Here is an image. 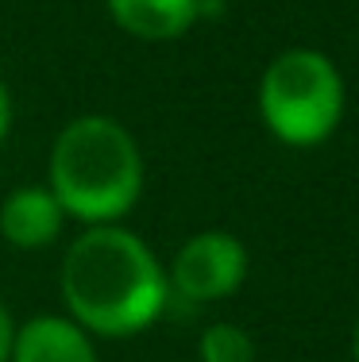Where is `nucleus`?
Instances as JSON below:
<instances>
[{"instance_id": "obj_1", "label": "nucleus", "mask_w": 359, "mask_h": 362, "mask_svg": "<svg viewBox=\"0 0 359 362\" xmlns=\"http://www.w3.org/2000/svg\"><path fill=\"white\" fill-rule=\"evenodd\" d=\"M66 316L93 339H127L162 316L170 300L166 270L143 235L124 223L85 228L62 258L58 274Z\"/></svg>"}, {"instance_id": "obj_2", "label": "nucleus", "mask_w": 359, "mask_h": 362, "mask_svg": "<svg viewBox=\"0 0 359 362\" xmlns=\"http://www.w3.org/2000/svg\"><path fill=\"white\" fill-rule=\"evenodd\" d=\"M47 185L66 220L85 228L120 223L143 197V151L120 119L89 112L55 135Z\"/></svg>"}, {"instance_id": "obj_3", "label": "nucleus", "mask_w": 359, "mask_h": 362, "mask_svg": "<svg viewBox=\"0 0 359 362\" xmlns=\"http://www.w3.org/2000/svg\"><path fill=\"white\" fill-rule=\"evenodd\" d=\"M259 116L282 146L309 151L336 135L348 108V89L336 62L317 47H290L259 77Z\"/></svg>"}, {"instance_id": "obj_4", "label": "nucleus", "mask_w": 359, "mask_h": 362, "mask_svg": "<svg viewBox=\"0 0 359 362\" xmlns=\"http://www.w3.org/2000/svg\"><path fill=\"white\" fill-rule=\"evenodd\" d=\"M247 247L232 231H198L178 247L174 262L166 270L170 293H178L190 305L224 300L244 286L247 278Z\"/></svg>"}, {"instance_id": "obj_5", "label": "nucleus", "mask_w": 359, "mask_h": 362, "mask_svg": "<svg viewBox=\"0 0 359 362\" xmlns=\"http://www.w3.org/2000/svg\"><path fill=\"white\" fill-rule=\"evenodd\" d=\"M66 228V212L50 185H20L0 201V239L16 251H42Z\"/></svg>"}, {"instance_id": "obj_6", "label": "nucleus", "mask_w": 359, "mask_h": 362, "mask_svg": "<svg viewBox=\"0 0 359 362\" xmlns=\"http://www.w3.org/2000/svg\"><path fill=\"white\" fill-rule=\"evenodd\" d=\"M8 362H97V339L70 316H31L16 327Z\"/></svg>"}, {"instance_id": "obj_7", "label": "nucleus", "mask_w": 359, "mask_h": 362, "mask_svg": "<svg viewBox=\"0 0 359 362\" xmlns=\"http://www.w3.org/2000/svg\"><path fill=\"white\" fill-rule=\"evenodd\" d=\"M105 8L124 35L143 42L182 39L201 20V0H105Z\"/></svg>"}, {"instance_id": "obj_8", "label": "nucleus", "mask_w": 359, "mask_h": 362, "mask_svg": "<svg viewBox=\"0 0 359 362\" xmlns=\"http://www.w3.org/2000/svg\"><path fill=\"white\" fill-rule=\"evenodd\" d=\"M198 362H255V339L247 335V327L217 320L201 332Z\"/></svg>"}, {"instance_id": "obj_9", "label": "nucleus", "mask_w": 359, "mask_h": 362, "mask_svg": "<svg viewBox=\"0 0 359 362\" xmlns=\"http://www.w3.org/2000/svg\"><path fill=\"white\" fill-rule=\"evenodd\" d=\"M12 339H16V320L4 305H0V362L12 358Z\"/></svg>"}, {"instance_id": "obj_10", "label": "nucleus", "mask_w": 359, "mask_h": 362, "mask_svg": "<svg viewBox=\"0 0 359 362\" xmlns=\"http://www.w3.org/2000/svg\"><path fill=\"white\" fill-rule=\"evenodd\" d=\"M8 127H12V97H8V85L0 77V143H4Z\"/></svg>"}, {"instance_id": "obj_11", "label": "nucleus", "mask_w": 359, "mask_h": 362, "mask_svg": "<svg viewBox=\"0 0 359 362\" xmlns=\"http://www.w3.org/2000/svg\"><path fill=\"white\" fill-rule=\"evenodd\" d=\"M352 362H359V316H355V327H352Z\"/></svg>"}]
</instances>
